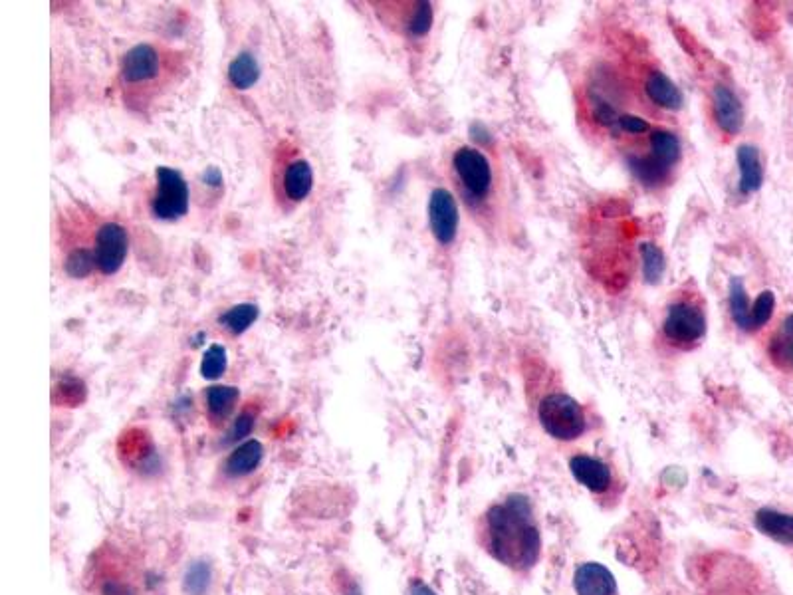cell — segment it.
<instances>
[{"label":"cell","mask_w":793,"mask_h":595,"mask_svg":"<svg viewBox=\"0 0 793 595\" xmlns=\"http://www.w3.org/2000/svg\"><path fill=\"white\" fill-rule=\"evenodd\" d=\"M486 548L494 560L516 572L538 564L542 534L528 496L510 494L486 512Z\"/></svg>","instance_id":"cell-1"},{"label":"cell","mask_w":793,"mask_h":595,"mask_svg":"<svg viewBox=\"0 0 793 595\" xmlns=\"http://www.w3.org/2000/svg\"><path fill=\"white\" fill-rule=\"evenodd\" d=\"M544 431L558 441H575L587 429L583 407L569 395L552 393L542 399L538 409Z\"/></svg>","instance_id":"cell-2"},{"label":"cell","mask_w":793,"mask_h":595,"mask_svg":"<svg viewBox=\"0 0 793 595\" xmlns=\"http://www.w3.org/2000/svg\"><path fill=\"white\" fill-rule=\"evenodd\" d=\"M663 334L675 348L686 350L706 336V312L698 300L680 298L667 310Z\"/></svg>","instance_id":"cell-3"},{"label":"cell","mask_w":793,"mask_h":595,"mask_svg":"<svg viewBox=\"0 0 793 595\" xmlns=\"http://www.w3.org/2000/svg\"><path fill=\"white\" fill-rule=\"evenodd\" d=\"M189 211V185L185 177L171 167L155 169V189L151 195V213L159 221H177Z\"/></svg>","instance_id":"cell-4"},{"label":"cell","mask_w":793,"mask_h":595,"mask_svg":"<svg viewBox=\"0 0 793 595\" xmlns=\"http://www.w3.org/2000/svg\"><path fill=\"white\" fill-rule=\"evenodd\" d=\"M456 177L474 199H484L492 187V167L486 155L474 147H458L453 155Z\"/></svg>","instance_id":"cell-5"},{"label":"cell","mask_w":793,"mask_h":595,"mask_svg":"<svg viewBox=\"0 0 793 595\" xmlns=\"http://www.w3.org/2000/svg\"><path fill=\"white\" fill-rule=\"evenodd\" d=\"M163 70V56L151 44L133 46L121 60V82L129 88L155 82Z\"/></svg>","instance_id":"cell-6"},{"label":"cell","mask_w":793,"mask_h":595,"mask_svg":"<svg viewBox=\"0 0 793 595\" xmlns=\"http://www.w3.org/2000/svg\"><path fill=\"white\" fill-rule=\"evenodd\" d=\"M129 250V235L123 225L119 223H104L98 233H96V246H94V256H96V268L104 276L115 274Z\"/></svg>","instance_id":"cell-7"},{"label":"cell","mask_w":793,"mask_h":595,"mask_svg":"<svg viewBox=\"0 0 793 595\" xmlns=\"http://www.w3.org/2000/svg\"><path fill=\"white\" fill-rule=\"evenodd\" d=\"M458 205L451 191L435 189L429 199V225L431 233L443 246L453 244L458 233Z\"/></svg>","instance_id":"cell-8"},{"label":"cell","mask_w":793,"mask_h":595,"mask_svg":"<svg viewBox=\"0 0 793 595\" xmlns=\"http://www.w3.org/2000/svg\"><path fill=\"white\" fill-rule=\"evenodd\" d=\"M712 116L718 129L726 135H736L744 127V106L740 98L724 84H716L710 94Z\"/></svg>","instance_id":"cell-9"},{"label":"cell","mask_w":793,"mask_h":595,"mask_svg":"<svg viewBox=\"0 0 793 595\" xmlns=\"http://www.w3.org/2000/svg\"><path fill=\"white\" fill-rule=\"evenodd\" d=\"M573 588L577 595H617V580L605 566L587 562L575 570Z\"/></svg>","instance_id":"cell-10"},{"label":"cell","mask_w":793,"mask_h":595,"mask_svg":"<svg viewBox=\"0 0 793 595\" xmlns=\"http://www.w3.org/2000/svg\"><path fill=\"white\" fill-rule=\"evenodd\" d=\"M569 471L581 486H585L593 494H603L611 486V471L599 459L577 455L569 461Z\"/></svg>","instance_id":"cell-11"},{"label":"cell","mask_w":793,"mask_h":595,"mask_svg":"<svg viewBox=\"0 0 793 595\" xmlns=\"http://www.w3.org/2000/svg\"><path fill=\"white\" fill-rule=\"evenodd\" d=\"M645 92L649 100L669 112H677L684 106V96L680 92L679 86L663 72L653 70L647 80H645Z\"/></svg>","instance_id":"cell-12"},{"label":"cell","mask_w":793,"mask_h":595,"mask_svg":"<svg viewBox=\"0 0 793 595\" xmlns=\"http://www.w3.org/2000/svg\"><path fill=\"white\" fill-rule=\"evenodd\" d=\"M738 167H740V181L738 189L742 195L756 193L764 183V165L758 147L754 145H740L738 147Z\"/></svg>","instance_id":"cell-13"},{"label":"cell","mask_w":793,"mask_h":595,"mask_svg":"<svg viewBox=\"0 0 793 595\" xmlns=\"http://www.w3.org/2000/svg\"><path fill=\"white\" fill-rule=\"evenodd\" d=\"M754 524L764 536L772 538L774 542L793 546V514H786L774 508H762L756 512Z\"/></svg>","instance_id":"cell-14"},{"label":"cell","mask_w":793,"mask_h":595,"mask_svg":"<svg viewBox=\"0 0 793 595\" xmlns=\"http://www.w3.org/2000/svg\"><path fill=\"white\" fill-rule=\"evenodd\" d=\"M282 187L284 193L290 201L300 203L304 201L314 187V171L312 165L306 159H296L292 161L286 169H284V177H282Z\"/></svg>","instance_id":"cell-15"},{"label":"cell","mask_w":793,"mask_h":595,"mask_svg":"<svg viewBox=\"0 0 793 595\" xmlns=\"http://www.w3.org/2000/svg\"><path fill=\"white\" fill-rule=\"evenodd\" d=\"M649 143H651V153L649 155L659 165H663L665 169L671 171L679 163L680 157H682V147H680V139L677 137V133H673L669 129H653L651 137H649Z\"/></svg>","instance_id":"cell-16"},{"label":"cell","mask_w":793,"mask_h":595,"mask_svg":"<svg viewBox=\"0 0 793 595\" xmlns=\"http://www.w3.org/2000/svg\"><path fill=\"white\" fill-rule=\"evenodd\" d=\"M768 354L778 369L793 373V314L786 316L778 332L772 336L768 344Z\"/></svg>","instance_id":"cell-17"},{"label":"cell","mask_w":793,"mask_h":595,"mask_svg":"<svg viewBox=\"0 0 793 595\" xmlns=\"http://www.w3.org/2000/svg\"><path fill=\"white\" fill-rule=\"evenodd\" d=\"M264 457V449L260 441L250 439L236 447L227 461V473L230 476H246L254 473Z\"/></svg>","instance_id":"cell-18"},{"label":"cell","mask_w":793,"mask_h":595,"mask_svg":"<svg viewBox=\"0 0 793 595\" xmlns=\"http://www.w3.org/2000/svg\"><path fill=\"white\" fill-rule=\"evenodd\" d=\"M728 304H730V316H732L734 324L744 332H754L756 328H754V318H752V304L748 300L746 286H744L742 278L730 280Z\"/></svg>","instance_id":"cell-19"},{"label":"cell","mask_w":793,"mask_h":595,"mask_svg":"<svg viewBox=\"0 0 793 595\" xmlns=\"http://www.w3.org/2000/svg\"><path fill=\"white\" fill-rule=\"evenodd\" d=\"M258 78H260V66L250 52L238 54L228 66V80L238 90L252 88L258 82Z\"/></svg>","instance_id":"cell-20"},{"label":"cell","mask_w":793,"mask_h":595,"mask_svg":"<svg viewBox=\"0 0 793 595\" xmlns=\"http://www.w3.org/2000/svg\"><path fill=\"white\" fill-rule=\"evenodd\" d=\"M238 397H240V393L232 385H213V387H209L205 399H207V409H209L211 419L215 423L225 421L230 415V411L234 409Z\"/></svg>","instance_id":"cell-21"},{"label":"cell","mask_w":793,"mask_h":595,"mask_svg":"<svg viewBox=\"0 0 793 595\" xmlns=\"http://www.w3.org/2000/svg\"><path fill=\"white\" fill-rule=\"evenodd\" d=\"M256 318H258V306L238 304V306H232L219 318V324L232 336H240L256 322Z\"/></svg>","instance_id":"cell-22"},{"label":"cell","mask_w":793,"mask_h":595,"mask_svg":"<svg viewBox=\"0 0 793 595\" xmlns=\"http://www.w3.org/2000/svg\"><path fill=\"white\" fill-rule=\"evenodd\" d=\"M641 258H643V276L649 284H659L665 270H667V258L663 250L657 244L645 242L641 246Z\"/></svg>","instance_id":"cell-23"},{"label":"cell","mask_w":793,"mask_h":595,"mask_svg":"<svg viewBox=\"0 0 793 595\" xmlns=\"http://www.w3.org/2000/svg\"><path fill=\"white\" fill-rule=\"evenodd\" d=\"M64 270L68 276L72 278H86L90 276L96 268V256H94V248H74L70 250V254L64 260Z\"/></svg>","instance_id":"cell-24"},{"label":"cell","mask_w":793,"mask_h":595,"mask_svg":"<svg viewBox=\"0 0 793 595\" xmlns=\"http://www.w3.org/2000/svg\"><path fill=\"white\" fill-rule=\"evenodd\" d=\"M213 572L209 562H195L185 574V592L189 595H207L211 588Z\"/></svg>","instance_id":"cell-25"},{"label":"cell","mask_w":793,"mask_h":595,"mask_svg":"<svg viewBox=\"0 0 793 595\" xmlns=\"http://www.w3.org/2000/svg\"><path fill=\"white\" fill-rule=\"evenodd\" d=\"M227 350L221 344H213L201 361V375L205 379H219L227 371Z\"/></svg>","instance_id":"cell-26"},{"label":"cell","mask_w":793,"mask_h":595,"mask_svg":"<svg viewBox=\"0 0 793 595\" xmlns=\"http://www.w3.org/2000/svg\"><path fill=\"white\" fill-rule=\"evenodd\" d=\"M433 26V6L429 2H417L407 18V30L413 36H425Z\"/></svg>","instance_id":"cell-27"},{"label":"cell","mask_w":793,"mask_h":595,"mask_svg":"<svg viewBox=\"0 0 793 595\" xmlns=\"http://www.w3.org/2000/svg\"><path fill=\"white\" fill-rule=\"evenodd\" d=\"M776 308V294L772 290H764L752 304V318H754V328L760 330L766 326L774 314Z\"/></svg>","instance_id":"cell-28"},{"label":"cell","mask_w":793,"mask_h":595,"mask_svg":"<svg viewBox=\"0 0 793 595\" xmlns=\"http://www.w3.org/2000/svg\"><path fill=\"white\" fill-rule=\"evenodd\" d=\"M252 427H254V413H250V411L240 413L238 419L234 421L232 429L228 431V441H230V443H236V441L248 437V435L252 433Z\"/></svg>","instance_id":"cell-29"},{"label":"cell","mask_w":793,"mask_h":595,"mask_svg":"<svg viewBox=\"0 0 793 595\" xmlns=\"http://www.w3.org/2000/svg\"><path fill=\"white\" fill-rule=\"evenodd\" d=\"M613 123H617L625 133H635V135H641V133H645V131L651 129V125H649L647 119L639 118V116H631V114L617 116Z\"/></svg>","instance_id":"cell-30"},{"label":"cell","mask_w":793,"mask_h":595,"mask_svg":"<svg viewBox=\"0 0 793 595\" xmlns=\"http://www.w3.org/2000/svg\"><path fill=\"white\" fill-rule=\"evenodd\" d=\"M205 181H207L209 185H221V183H223V175L219 173V169H209V171L205 173Z\"/></svg>","instance_id":"cell-31"},{"label":"cell","mask_w":793,"mask_h":595,"mask_svg":"<svg viewBox=\"0 0 793 595\" xmlns=\"http://www.w3.org/2000/svg\"><path fill=\"white\" fill-rule=\"evenodd\" d=\"M411 595H437L429 586H425V584H421V582H415L413 586H411Z\"/></svg>","instance_id":"cell-32"}]
</instances>
